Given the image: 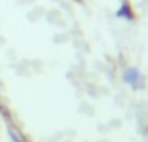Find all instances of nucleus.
<instances>
[{
	"label": "nucleus",
	"mask_w": 148,
	"mask_h": 142,
	"mask_svg": "<svg viewBox=\"0 0 148 142\" xmlns=\"http://www.w3.org/2000/svg\"><path fill=\"white\" fill-rule=\"evenodd\" d=\"M122 77H124V82H127L130 86H133V88H143L145 86V77L141 75V71L137 69V67H126L122 73Z\"/></svg>",
	"instance_id": "f257e3e1"
},
{
	"label": "nucleus",
	"mask_w": 148,
	"mask_h": 142,
	"mask_svg": "<svg viewBox=\"0 0 148 142\" xmlns=\"http://www.w3.org/2000/svg\"><path fill=\"white\" fill-rule=\"evenodd\" d=\"M45 19H47V22H51V24H60V19H62V13L60 10H47L45 11Z\"/></svg>",
	"instance_id": "f03ea898"
},
{
	"label": "nucleus",
	"mask_w": 148,
	"mask_h": 142,
	"mask_svg": "<svg viewBox=\"0 0 148 142\" xmlns=\"http://www.w3.org/2000/svg\"><path fill=\"white\" fill-rule=\"evenodd\" d=\"M118 17L120 19H127V21H133V13H131V7L127 4V0H124L122 7L118 10Z\"/></svg>",
	"instance_id": "7ed1b4c3"
},
{
	"label": "nucleus",
	"mask_w": 148,
	"mask_h": 142,
	"mask_svg": "<svg viewBox=\"0 0 148 142\" xmlns=\"http://www.w3.org/2000/svg\"><path fill=\"white\" fill-rule=\"evenodd\" d=\"M15 73H19L21 77H28L30 75V66H28V62H19V64H15Z\"/></svg>",
	"instance_id": "20e7f679"
},
{
	"label": "nucleus",
	"mask_w": 148,
	"mask_h": 142,
	"mask_svg": "<svg viewBox=\"0 0 148 142\" xmlns=\"http://www.w3.org/2000/svg\"><path fill=\"white\" fill-rule=\"evenodd\" d=\"M43 15H45V10H43V7H40V6L32 7V10L28 11V19H30L32 22H34V21H38L40 17H43Z\"/></svg>",
	"instance_id": "39448f33"
},
{
	"label": "nucleus",
	"mask_w": 148,
	"mask_h": 142,
	"mask_svg": "<svg viewBox=\"0 0 148 142\" xmlns=\"http://www.w3.org/2000/svg\"><path fill=\"white\" fill-rule=\"evenodd\" d=\"M73 43H75V49H79L81 52H86V51H88V45H86V41H84V39H81V37H77V39L73 41Z\"/></svg>",
	"instance_id": "423d86ee"
},
{
	"label": "nucleus",
	"mask_w": 148,
	"mask_h": 142,
	"mask_svg": "<svg viewBox=\"0 0 148 142\" xmlns=\"http://www.w3.org/2000/svg\"><path fill=\"white\" fill-rule=\"evenodd\" d=\"M69 39L68 32H62V36H54V43H66Z\"/></svg>",
	"instance_id": "0eeeda50"
},
{
	"label": "nucleus",
	"mask_w": 148,
	"mask_h": 142,
	"mask_svg": "<svg viewBox=\"0 0 148 142\" xmlns=\"http://www.w3.org/2000/svg\"><path fill=\"white\" fill-rule=\"evenodd\" d=\"M4 43H6V39H4V37L0 36V45H4Z\"/></svg>",
	"instance_id": "6e6552de"
}]
</instances>
